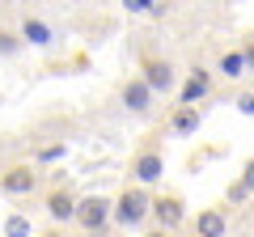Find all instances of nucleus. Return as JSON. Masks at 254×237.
Masks as SVG:
<instances>
[{"label": "nucleus", "mask_w": 254, "mask_h": 237, "mask_svg": "<svg viewBox=\"0 0 254 237\" xmlns=\"http://www.w3.org/2000/svg\"><path fill=\"white\" fill-rule=\"evenodd\" d=\"M237 178H242V182L250 186V195H254V157H250V161L242 165V174H237Z\"/></svg>", "instance_id": "aec40b11"}, {"label": "nucleus", "mask_w": 254, "mask_h": 237, "mask_svg": "<svg viewBox=\"0 0 254 237\" xmlns=\"http://www.w3.org/2000/svg\"><path fill=\"white\" fill-rule=\"evenodd\" d=\"M76 195L68 191V186H55V191H47V199H43V212H47V220H51L55 229H64V225H76Z\"/></svg>", "instance_id": "1a4fd4ad"}, {"label": "nucleus", "mask_w": 254, "mask_h": 237, "mask_svg": "<svg viewBox=\"0 0 254 237\" xmlns=\"http://www.w3.org/2000/svg\"><path fill=\"white\" fill-rule=\"evenodd\" d=\"M106 225H115V199L110 195H85L76 203V229H85L89 237H102Z\"/></svg>", "instance_id": "423d86ee"}, {"label": "nucleus", "mask_w": 254, "mask_h": 237, "mask_svg": "<svg viewBox=\"0 0 254 237\" xmlns=\"http://www.w3.org/2000/svg\"><path fill=\"white\" fill-rule=\"evenodd\" d=\"M199 127H203V110L199 106H170V118H165V131H170V136L187 140Z\"/></svg>", "instance_id": "f8f14e48"}, {"label": "nucleus", "mask_w": 254, "mask_h": 237, "mask_svg": "<svg viewBox=\"0 0 254 237\" xmlns=\"http://www.w3.org/2000/svg\"><path fill=\"white\" fill-rule=\"evenodd\" d=\"M140 76H144V85L157 93V98H178V85H182V72L174 59H165V55H140Z\"/></svg>", "instance_id": "39448f33"}, {"label": "nucleus", "mask_w": 254, "mask_h": 237, "mask_svg": "<svg viewBox=\"0 0 254 237\" xmlns=\"http://www.w3.org/2000/svg\"><path fill=\"white\" fill-rule=\"evenodd\" d=\"M233 102H237V110H242L246 118H254V89H237Z\"/></svg>", "instance_id": "6ab92c4d"}, {"label": "nucleus", "mask_w": 254, "mask_h": 237, "mask_svg": "<svg viewBox=\"0 0 254 237\" xmlns=\"http://www.w3.org/2000/svg\"><path fill=\"white\" fill-rule=\"evenodd\" d=\"M21 51H26V43H21L17 26H0V59H13Z\"/></svg>", "instance_id": "4468645a"}, {"label": "nucleus", "mask_w": 254, "mask_h": 237, "mask_svg": "<svg viewBox=\"0 0 254 237\" xmlns=\"http://www.w3.org/2000/svg\"><path fill=\"white\" fill-rule=\"evenodd\" d=\"M119 106H123L127 118H140V123H148V118H157V106H161V98H157L153 89L144 85V76L131 72L119 81Z\"/></svg>", "instance_id": "f03ea898"}, {"label": "nucleus", "mask_w": 254, "mask_h": 237, "mask_svg": "<svg viewBox=\"0 0 254 237\" xmlns=\"http://www.w3.org/2000/svg\"><path fill=\"white\" fill-rule=\"evenodd\" d=\"M115 225L119 229H148L153 225V191L127 182L115 195Z\"/></svg>", "instance_id": "f257e3e1"}, {"label": "nucleus", "mask_w": 254, "mask_h": 237, "mask_svg": "<svg viewBox=\"0 0 254 237\" xmlns=\"http://www.w3.org/2000/svg\"><path fill=\"white\" fill-rule=\"evenodd\" d=\"M144 237H174V233H165V229H157V225H148V229H144Z\"/></svg>", "instance_id": "4be33fe9"}, {"label": "nucleus", "mask_w": 254, "mask_h": 237, "mask_svg": "<svg viewBox=\"0 0 254 237\" xmlns=\"http://www.w3.org/2000/svg\"><path fill=\"white\" fill-rule=\"evenodd\" d=\"M212 72L225 76V81H233V85H242L246 76H250L246 51H242V47H220V51H216V64H212Z\"/></svg>", "instance_id": "9b49d317"}, {"label": "nucleus", "mask_w": 254, "mask_h": 237, "mask_svg": "<svg viewBox=\"0 0 254 237\" xmlns=\"http://www.w3.org/2000/svg\"><path fill=\"white\" fill-rule=\"evenodd\" d=\"M153 225L165 233H178L187 225V203L182 195H153Z\"/></svg>", "instance_id": "9d476101"}, {"label": "nucleus", "mask_w": 254, "mask_h": 237, "mask_svg": "<svg viewBox=\"0 0 254 237\" xmlns=\"http://www.w3.org/2000/svg\"><path fill=\"white\" fill-rule=\"evenodd\" d=\"M127 13H144V17H157L161 13V0H123Z\"/></svg>", "instance_id": "f3484780"}, {"label": "nucleus", "mask_w": 254, "mask_h": 237, "mask_svg": "<svg viewBox=\"0 0 254 237\" xmlns=\"http://www.w3.org/2000/svg\"><path fill=\"white\" fill-rule=\"evenodd\" d=\"M212 93H216V72L208 64H190L187 76H182V85H178V106H199Z\"/></svg>", "instance_id": "0eeeda50"}, {"label": "nucleus", "mask_w": 254, "mask_h": 237, "mask_svg": "<svg viewBox=\"0 0 254 237\" xmlns=\"http://www.w3.org/2000/svg\"><path fill=\"white\" fill-rule=\"evenodd\" d=\"M242 51H246V64H250V76H254V30H250V34H246Z\"/></svg>", "instance_id": "412c9836"}, {"label": "nucleus", "mask_w": 254, "mask_h": 237, "mask_svg": "<svg viewBox=\"0 0 254 237\" xmlns=\"http://www.w3.org/2000/svg\"><path fill=\"white\" fill-rule=\"evenodd\" d=\"M229 233V208L216 203V208H203L195 216V237H225Z\"/></svg>", "instance_id": "ddd939ff"}, {"label": "nucleus", "mask_w": 254, "mask_h": 237, "mask_svg": "<svg viewBox=\"0 0 254 237\" xmlns=\"http://www.w3.org/2000/svg\"><path fill=\"white\" fill-rule=\"evenodd\" d=\"M127 174H131V186H157L165 178V153H161V140L157 136H144V144L131 153V165H127Z\"/></svg>", "instance_id": "7ed1b4c3"}, {"label": "nucleus", "mask_w": 254, "mask_h": 237, "mask_svg": "<svg viewBox=\"0 0 254 237\" xmlns=\"http://www.w3.org/2000/svg\"><path fill=\"white\" fill-rule=\"evenodd\" d=\"M38 182H43V174H38V165H30V161H17V165H4V170H0V195H9V199L34 195Z\"/></svg>", "instance_id": "6e6552de"}, {"label": "nucleus", "mask_w": 254, "mask_h": 237, "mask_svg": "<svg viewBox=\"0 0 254 237\" xmlns=\"http://www.w3.org/2000/svg\"><path fill=\"white\" fill-rule=\"evenodd\" d=\"M246 199H250V186H246L242 178H233V182L225 186V208H242Z\"/></svg>", "instance_id": "dca6fc26"}, {"label": "nucleus", "mask_w": 254, "mask_h": 237, "mask_svg": "<svg viewBox=\"0 0 254 237\" xmlns=\"http://www.w3.org/2000/svg\"><path fill=\"white\" fill-rule=\"evenodd\" d=\"M60 157H68V140H55V144L34 148V165H51V161H60Z\"/></svg>", "instance_id": "2eb2a0df"}, {"label": "nucleus", "mask_w": 254, "mask_h": 237, "mask_svg": "<svg viewBox=\"0 0 254 237\" xmlns=\"http://www.w3.org/2000/svg\"><path fill=\"white\" fill-rule=\"evenodd\" d=\"M34 237H68V233H64V229H55V225H51V229H43V233H34Z\"/></svg>", "instance_id": "5701e85b"}, {"label": "nucleus", "mask_w": 254, "mask_h": 237, "mask_svg": "<svg viewBox=\"0 0 254 237\" xmlns=\"http://www.w3.org/2000/svg\"><path fill=\"white\" fill-rule=\"evenodd\" d=\"M4 237H34V229H30V220L9 216V220H4Z\"/></svg>", "instance_id": "a211bd4d"}, {"label": "nucleus", "mask_w": 254, "mask_h": 237, "mask_svg": "<svg viewBox=\"0 0 254 237\" xmlns=\"http://www.w3.org/2000/svg\"><path fill=\"white\" fill-rule=\"evenodd\" d=\"M17 34H21V43L34 47V51H60V43H64L60 26L47 21L43 13H34V9H21L17 13Z\"/></svg>", "instance_id": "20e7f679"}]
</instances>
